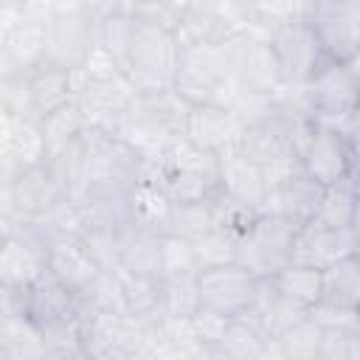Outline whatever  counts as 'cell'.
I'll use <instances>...</instances> for the list:
<instances>
[{"label":"cell","instance_id":"8992f818","mask_svg":"<svg viewBox=\"0 0 360 360\" xmlns=\"http://www.w3.org/2000/svg\"><path fill=\"white\" fill-rule=\"evenodd\" d=\"M233 146L239 155H245L250 163H256L264 172L267 188L301 166V160L292 149V141H290L287 118L278 112L259 121V124L242 127Z\"/></svg>","mask_w":360,"mask_h":360},{"label":"cell","instance_id":"d6986e66","mask_svg":"<svg viewBox=\"0 0 360 360\" xmlns=\"http://www.w3.org/2000/svg\"><path fill=\"white\" fill-rule=\"evenodd\" d=\"M62 200H68V197L62 194V188L56 186V180L45 163L20 169L11 180L8 202H11L14 222H34V219L45 217L51 208H56Z\"/></svg>","mask_w":360,"mask_h":360},{"label":"cell","instance_id":"5b68a950","mask_svg":"<svg viewBox=\"0 0 360 360\" xmlns=\"http://www.w3.org/2000/svg\"><path fill=\"white\" fill-rule=\"evenodd\" d=\"M295 228V222L278 214H259L253 225L242 236H236L233 262L256 278H273L284 264H290Z\"/></svg>","mask_w":360,"mask_h":360},{"label":"cell","instance_id":"4fadbf2b","mask_svg":"<svg viewBox=\"0 0 360 360\" xmlns=\"http://www.w3.org/2000/svg\"><path fill=\"white\" fill-rule=\"evenodd\" d=\"M298 160L304 172L321 186H335L354 174V143L346 141L340 132L315 124L298 152Z\"/></svg>","mask_w":360,"mask_h":360},{"label":"cell","instance_id":"e575fe53","mask_svg":"<svg viewBox=\"0 0 360 360\" xmlns=\"http://www.w3.org/2000/svg\"><path fill=\"white\" fill-rule=\"evenodd\" d=\"M211 228H217L211 202H172L166 233H174V236H183V239L194 242L197 236L208 233Z\"/></svg>","mask_w":360,"mask_h":360},{"label":"cell","instance_id":"7402d4cb","mask_svg":"<svg viewBox=\"0 0 360 360\" xmlns=\"http://www.w3.org/2000/svg\"><path fill=\"white\" fill-rule=\"evenodd\" d=\"M217 174H219V191L242 200L253 208H262L267 183H264V172L250 163L245 155L236 152V146H228L222 152H217Z\"/></svg>","mask_w":360,"mask_h":360},{"label":"cell","instance_id":"d6a6232c","mask_svg":"<svg viewBox=\"0 0 360 360\" xmlns=\"http://www.w3.org/2000/svg\"><path fill=\"white\" fill-rule=\"evenodd\" d=\"M276 287L295 304H301L304 309L312 307L315 301H321V270L315 267H304V264H284L276 276H273Z\"/></svg>","mask_w":360,"mask_h":360},{"label":"cell","instance_id":"83f0119b","mask_svg":"<svg viewBox=\"0 0 360 360\" xmlns=\"http://www.w3.org/2000/svg\"><path fill=\"white\" fill-rule=\"evenodd\" d=\"M172 200L160 188V183L152 180H135L129 191V225L138 231H152V233H166Z\"/></svg>","mask_w":360,"mask_h":360},{"label":"cell","instance_id":"ee69618b","mask_svg":"<svg viewBox=\"0 0 360 360\" xmlns=\"http://www.w3.org/2000/svg\"><path fill=\"white\" fill-rule=\"evenodd\" d=\"M17 14L25 17V20H34V22L48 25L51 17H53V3L51 0H20Z\"/></svg>","mask_w":360,"mask_h":360},{"label":"cell","instance_id":"836d02e7","mask_svg":"<svg viewBox=\"0 0 360 360\" xmlns=\"http://www.w3.org/2000/svg\"><path fill=\"white\" fill-rule=\"evenodd\" d=\"M17 172L20 169H31V166H39L45 163V141H42V132H39V121H31V118H17L14 124V135H11V143H8V155H6Z\"/></svg>","mask_w":360,"mask_h":360},{"label":"cell","instance_id":"d590c367","mask_svg":"<svg viewBox=\"0 0 360 360\" xmlns=\"http://www.w3.org/2000/svg\"><path fill=\"white\" fill-rule=\"evenodd\" d=\"M321 332L323 329L309 318L295 321L292 326H287L284 332L276 335V340L281 346V357L284 360H318Z\"/></svg>","mask_w":360,"mask_h":360},{"label":"cell","instance_id":"8d00e7d4","mask_svg":"<svg viewBox=\"0 0 360 360\" xmlns=\"http://www.w3.org/2000/svg\"><path fill=\"white\" fill-rule=\"evenodd\" d=\"M191 250H194L197 270L214 267V264H228V262H233V253H236V236L222 228H211L208 233H202L191 242Z\"/></svg>","mask_w":360,"mask_h":360},{"label":"cell","instance_id":"4dcf8cb0","mask_svg":"<svg viewBox=\"0 0 360 360\" xmlns=\"http://www.w3.org/2000/svg\"><path fill=\"white\" fill-rule=\"evenodd\" d=\"M160 236L163 233H152V231H138L132 228L124 236L121 245V256H118V267L129 270V273H143V276H160ZM163 278V276H160Z\"/></svg>","mask_w":360,"mask_h":360},{"label":"cell","instance_id":"d4e9b609","mask_svg":"<svg viewBox=\"0 0 360 360\" xmlns=\"http://www.w3.org/2000/svg\"><path fill=\"white\" fill-rule=\"evenodd\" d=\"M124 307L132 318L152 323L163 318V278L160 276H143V273H129L124 267H115Z\"/></svg>","mask_w":360,"mask_h":360},{"label":"cell","instance_id":"9a60e30c","mask_svg":"<svg viewBox=\"0 0 360 360\" xmlns=\"http://www.w3.org/2000/svg\"><path fill=\"white\" fill-rule=\"evenodd\" d=\"M357 253V225L354 228H329L318 219H309L295 228L290 264H304L323 270L343 256Z\"/></svg>","mask_w":360,"mask_h":360},{"label":"cell","instance_id":"484cf974","mask_svg":"<svg viewBox=\"0 0 360 360\" xmlns=\"http://www.w3.org/2000/svg\"><path fill=\"white\" fill-rule=\"evenodd\" d=\"M250 309L256 312V318L262 321L264 332L270 338H276L278 332H284L287 326H292L295 321L307 318V309L295 301H290L273 278H259L256 281V292H253V301H250Z\"/></svg>","mask_w":360,"mask_h":360},{"label":"cell","instance_id":"5bb4252c","mask_svg":"<svg viewBox=\"0 0 360 360\" xmlns=\"http://www.w3.org/2000/svg\"><path fill=\"white\" fill-rule=\"evenodd\" d=\"M87 312V298L68 290L62 281H56L48 270L25 290L22 315L42 332L51 326L73 323Z\"/></svg>","mask_w":360,"mask_h":360},{"label":"cell","instance_id":"cb8c5ba5","mask_svg":"<svg viewBox=\"0 0 360 360\" xmlns=\"http://www.w3.org/2000/svg\"><path fill=\"white\" fill-rule=\"evenodd\" d=\"M236 22H239V17L191 3L174 28V37L180 45H219L228 34L236 31Z\"/></svg>","mask_w":360,"mask_h":360},{"label":"cell","instance_id":"ac0fdd59","mask_svg":"<svg viewBox=\"0 0 360 360\" xmlns=\"http://www.w3.org/2000/svg\"><path fill=\"white\" fill-rule=\"evenodd\" d=\"M93 45V17L82 14H53L45 25V62L76 70Z\"/></svg>","mask_w":360,"mask_h":360},{"label":"cell","instance_id":"6da1fadb","mask_svg":"<svg viewBox=\"0 0 360 360\" xmlns=\"http://www.w3.org/2000/svg\"><path fill=\"white\" fill-rule=\"evenodd\" d=\"M188 101L172 87L158 93H135L124 112L104 129L132 146L141 158L158 160L160 152L183 135L188 118Z\"/></svg>","mask_w":360,"mask_h":360},{"label":"cell","instance_id":"b9f144b4","mask_svg":"<svg viewBox=\"0 0 360 360\" xmlns=\"http://www.w3.org/2000/svg\"><path fill=\"white\" fill-rule=\"evenodd\" d=\"M318 360H360V329H323Z\"/></svg>","mask_w":360,"mask_h":360},{"label":"cell","instance_id":"4316f807","mask_svg":"<svg viewBox=\"0 0 360 360\" xmlns=\"http://www.w3.org/2000/svg\"><path fill=\"white\" fill-rule=\"evenodd\" d=\"M0 48L14 62L17 70L28 73V70H34L45 62V25L17 14V20L6 28V34L0 39Z\"/></svg>","mask_w":360,"mask_h":360},{"label":"cell","instance_id":"bcb514c9","mask_svg":"<svg viewBox=\"0 0 360 360\" xmlns=\"http://www.w3.org/2000/svg\"><path fill=\"white\" fill-rule=\"evenodd\" d=\"M20 73H22V70H17V68H14V62L6 56V51L0 48V96L8 90V84H11Z\"/></svg>","mask_w":360,"mask_h":360},{"label":"cell","instance_id":"1f68e13d","mask_svg":"<svg viewBox=\"0 0 360 360\" xmlns=\"http://www.w3.org/2000/svg\"><path fill=\"white\" fill-rule=\"evenodd\" d=\"M312 219H318L321 225H329V228H354V222H357L354 174L340 180V183H335V186H326L321 208H318V214Z\"/></svg>","mask_w":360,"mask_h":360},{"label":"cell","instance_id":"7c38bea8","mask_svg":"<svg viewBox=\"0 0 360 360\" xmlns=\"http://www.w3.org/2000/svg\"><path fill=\"white\" fill-rule=\"evenodd\" d=\"M135 90L124 73L104 76V79H84L79 70H73V101L82 110L84 127L107 129L124 112Z\"/></svg>","mask_w":360,"mask_h":360},{"label":"cell","instance_id":"7dc6e473","mask_svg":"<svg viewBox=\"0 0 360 360\" xmlns=\"http://www.w3.org/2000/svg\"><path fill=\"white\" fill-rule=\"evenodd\" d=\"M53 3V14H82L84 11V0H51Z\"/></svg>","mask_w":360,"mask_h":360},{"label":"cell","instance_id":"e0dca14e","mask_svg":"<svg viewBox=\"0 0 360 360\" xmlns=\"http://www.w3.org/2000/svg\"><path fill=\"white\" fill-rule=\"evenodd\" d=\"M323 191H326V186H321L315 177H309L304 172V166H298L295 172H290L287 177H281L278 183H273L264 191L259 211L262 214H278L295 225H304L318 214Z\"/></svg>","mask_w":360,"mask_h":360},{"label":"cell","instance_id":"2e32d148","mask_svg":"<svg viewBox=\"0 0 360 360\" xmlns=\"http://www.w3.org/2000/svg\"><path fill=\"white\" fill-rule=\"evenodd\" d=\"M48 270V245L22 222L0 239V281L17 290H28Z\"/></svg>","mask_w":360,"mask_h":360},{"label":"cell","instance_id":"30bf717a","mask_svg":"<svg viewBox=\"0 0 360 360\" xmlns=\"http://www.w3.org/2000/svg\"><path fill=\"white\" fill-rule=\"evenodd\" d=\"M307 104L315 115L357 112V59L335 62L323 59L321 68L304 84Z\"/></svg>","mask_w":360,"mask_h":360},{"label":"cell","instance_id":"681fc988","mask_svg":"<svg viewBox=\"0 0 360 360\" xmlns=\"http://www.w3.org/2000/svg\"><path fill=\"white\" fill-rule=\"evenodd\" d=\"M129 3H132V0H118V11H121V8H127Z\"/></svg>","mask_w":360,"mask_h":360},{"label":"cell","instance_id":"7a4b0ae2","mask_svg":"<svg viewBox=\"0 0 360 360\" xmlns=\"http://www.w3.org/2000/svg\"><path fill=\"white\" fill-rule=\"evenodd\" d=\"M79 158H82V197H118L129 194L141 172V155L127 146L121 138L84 127L79 135Z\"/></svg>","mask_w":360,"mask_h":360},{"label":"cell","instance_id":"60d3db41","mask_svg":"<svg viewBox=\"0 0 360 360\" xmlns=\"http://www.w3.org/2000/svg\"><path fill=\"white\" fill-rule=\"evenodd\" d=\"M183 273H197L194 264V250L191 242L174 233L160 236V276H183Z\"/></svg>","mask_w":360,"mask_h":360},{"label":"cell","instance_id":"c3c4849f","mask_svg":"<svg viewBox=\"0 0 360 360\" xmlns=\"http://www.w3.org/2000/svg\"><path fill=\"white\" fill-rule=\"evenodd\" d=\"M231 6L236 8V14H256L267 6V0H231Z\"/></svg>","mask_w":360,"mask_h":360},{"label":"cell","instance_id":"f1b7e54d","mask_svg":"<svg viewBox=\"0 0 360 360\" xmlns=\"http://www.w3.org/2000/svg\"><path fill=\"white\" fill-rule=\"evenodd\" d=\"M321 301L357 309L360 304V264L357 253L338 259L335 264L321 270Z\"/></svg>","mask_w":360,"mask_h":360},{"label":"cell","instance_id":"603a6c76","mask_svg":"<svg viewBox=\"0 0 360 360\" xmlns=\"http://www.w3.org/2000/svg\"><path fill=\"white\" fill-rule=\"evenodd\" d=\"M25 90H28L31 118L39 121L42 115H48V112L59 110L62 104L73 101V70L42 62L39 68L25 73Z\"/></svg>","mask_w":360,"mask_h":360},{"label":"cell","instance_id":"277c9868","mask_svg":"<svg viewBox=\"0 0 360 360\" xmlns=\"http://www.w3.org/2000/svg\"><path fill=\"white\" fill-rule=\"evenodd\" d=\"M172 90L188 104L228 107L239 84L228 76L217 45H180Z\"/></svg>","mask_w":360,"mask_h":360},{"label":"cell","instance_id":"ba28073f","mask_svg":"<svg viewBox=\"0 0 360 360\" xmlns=\"http://www.w3.org/2000/svg\"><path fill=\"white\" fill-rule=\"evenodd\" d=\"M217 48H219L228 76L239 87L259 90V93H276L281 87V76H278V65H276L270 42L233 31Z\"/></svg>","mask_w":360,"mask_h":360},{"label":"cell","instance_id":"8fae6325","mask_svg":"<svg viewBox=\"0 0 360 360\" xmlns=\"http://www.w3.org/2000/svg\"><path fill=\"white\" fill-rule=\"evenodd\" d=\"M256 281L259 278L253 273H248L245 267H239L236 262L202 267L194 276L197 301H200V307H208V309L231 318V315L250 307L253 292H256Z\"/></svg>","mask_w":360,"mask_h":360},{"label":"cell","instance_id":"f6af8a7d","mask_svg":"<svg viewBox=\"0 0 360 360\" xmlns=\"http://www.w3.org/2000/svg\"><path fill=\"white\" fill-rule=\"evenodd\" d=\"M14 124H17V115L0 101V158L8 155V143H11V135H14Z\"/></svg>","mask_w":360,"mask_h":360},{"label":"cell","instance_id":"f35d334b","mask_svg":"<svg viewBox=\"0 0 360 360\" xmlns=\"http://www.w3.org/2000/svg\"><path fill=\"white\" fill-rule=\"evenodd\" d=\"M228 315L222 312H214L208 307H197L191 315H188V326L197 338V343L202 346V357H219V343L225 338V329H228Z\"/></svg>","mask_w":360,"mask_h":360},{"label":"cell","instance_id":"52a82bcc","mask_svg":"<svg viewBox=\"0 0 360 360\" xmlns=\"http://www.w3.org/2000/svg\"><path fill=\"white\" fill-rule=\"evenodd\" d=\"M304 22L312 28L326 59L352 62L360 45V0H309Z\"/></svg>","mask_w":360,"mask_h":360},{"label":"cell","instance_id":"44dd1931","mask_svg":"<svg viewBox=\"0 0 360 360\" xmlns=\"http://www.w3.org/2000/svg\"><path fill=\"white\" fill-rule=\"evenodd\" d=\"M48 273L56 281H62L68 290L84 295L96 281V276L101 273V267L84 248L82 236H65L48 245Z\"/></svg>","mask_w":360,"mask_h":360},{"label":"cell","instance_id":"7bdbcfd3","mask_svg":"<svg viewBox=\"0 0 360 360\" xmlns=\"http://www.w3.org/2000/svg\"><path fill=\"white\" fill-rule=\"evenodd\" d=\"M307 318L315 321L321 329H360V315L357 309H346V307H335L326 301H315L312 307H307Z\"/></svg>","mask_w":360,"mask_h":360},{"label":"cell","instance_id":"3957f363","mask_svg":"<svg viewBox=\"0 0 360 360\" xmlns=\"http://www.w3.org/2000/svg\"><path fill=\"white\" fill-rule=\"evenodd\" d=\"M177 56H180V42H177L174 31H166V28L138 20L132 45H129V53L124 62V76L135 93L169 90L174 84Z\"/></svg>","mask_w":360,"mask_h":360},{"label":"cell","instance_id":"ffe728a7","mask_svg":"<svg viewBox=\"0 0 360 360\" xmlns=\"http://www.w3.org/2000/svg\"><path fill=\"white\" fill-rule=\"evenodd\" d=\"M239 132H242V121L228 107H219V104H191L188 107L183 135L188 141H194L197 146L217 155V152L233 146Z\"/></svg>","mask_w":360,"mask_h":360},{"label":"cell","instance_id":"74e56055","mask_svg":"<svg viewBox=\"0 0 360 360\" xmlns=\"http://www.w3.org/2000/svg\"><path fill=\"white\" fill-rule=\"evenodd\" d=\"M194 276L197 273L166 276L163 278V315L166 318H188L200 307Z\"/></svg>","mask_w":360,"mask_h":360},{"label":"cell","instance_id":"f546056e","mask_svg":"<svg viewBox=\"0 0 360 360\" xmlns=\"http://www.w3.org/2000/svg\"><path fill=\"white\" fill-rule=\"evenodd\" d=\"M82 129H84V118H82V110L76 107V101H68L59 110L42 115L39 118V132H42V141H45V155L51 158V155L68 149L73 141H79Z\"/></svg>","mask_w":360,"mask_h":360},{"label":"cell","instance_id":"9c48e42d","mask_svg":"<svg viewBox=\"0 0 360 360\" xmlns=\"http://www.w3.org/2000/svg\"><path fill=\"white\" fill-rule=\"evenodd\" d=\"M270 48H273V56L278 65L281 84H307V79L326 59L312 28L304 20L278 22L270 34Z\"/></svg>","mask_w":360,"mask_h":360},{"label":"cell","instance_id":"ab89813d","mask_svg":"<svg viewBox=\"0 0 360 360\" xmlns=\"http://www.w3.org/2000/svg\"><path fill=\"white\" fill-rule=\"evenodd\" d=\"M211 211H214V225L228 231V233H233V236H242L253 225V219L262 214L259 208H253V205H248L242 200H233V197H228L222 191L211 200Z\"/></svg>","mask_w":360,"mask_h":360}]
</instances>
